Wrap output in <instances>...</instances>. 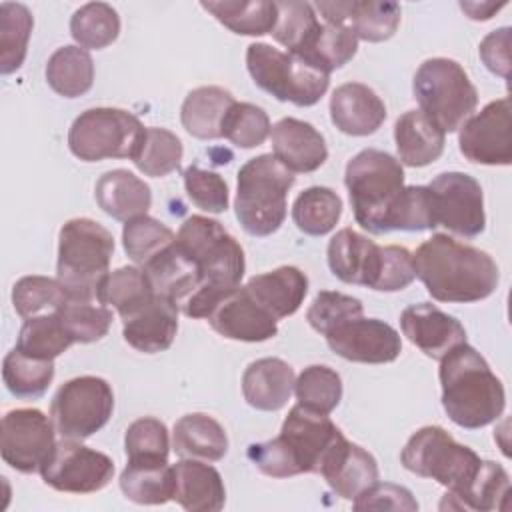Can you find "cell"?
I'll return each mask as SVG.
<instances>
[{"mask_svg": "<svg viewBox=\"0 0 512 512\" xmlns=\"http://www.w3.org/2000/svg\"><path fill=\"white\" fill-rule=\"evenodd\" d=\"M174 242L176 234L166 224L148 214L128 220L122 228L124 252L138 266H144Z\"/></svg>", "mask_w": 512, "mask_h": 512, "instance_id": "obj_47", "label": "cell"}, {"mask_svg": "<svg viewBox=\"0 0 512 512\" xmlns=\"http://www.w3.org/2000/svg\"><path fill=\"white\" fill-rule=\"evenodd\" d=\"M70 34L82 48H106L120 34V16L106 2H88L72 14Z\"/></svg>", "mask_w": 512, "mask_h": 512, "instance_id": "obj_44", "label": "cell"}, {"mask_svg": "<svg viewBox=\"0 0 512 512\" xmlns=\"http://www.w3.org/2000/svg\"><path fill=\"white\" fill-rule=\"evenodd\" d=\"M388 232H422L436 228L432 194L428 186H404L388 214Z\"/></svg>", "mask_w": 512, "mask_h": 512, "instance_id": "obj_50", "label": "cell"}, {"mask_svg": "<svg viewBox=\"0 0 512 512\" xmlns=\"http://www.w3.org/2000/svg\"><path fill=\"white\" fill-rule=\"evenodd\" d=\"M200 6L208 10L228 30L244 36L272 34L278 20L276 2H270V0H250V2L220 0V2H200Z\"/></svg>", "mask_w": 512, "mask_h": 512, "instance_id": "obj_38", "label": "cell"}, {"mask_svg": "<svg viewBox=\"0 0 512 512\" xmlns=\"http://www.w3.org/2000/svg\"><path fill=\"white\" fill-rule=\"evenodd\" d=\"M178 312L180 308L172 300L154 294L146 304L122 318V336L138 352H164L176 338Z\"/></svg>", "mask_w": 512, "mask_h": 512, "instance_id": "obj_22", "label": "cell"}, {"mask_svg": "<svg viewBox=\"0 0 512 512\" xmlns=\"http://www.w3.org/2000/svg\"><path fill=\"white\" fill-rule=\"evenodd\" d=\"M94 196L98 206L120 222L144 216L152 206L150 186L124 168L104 172L96 182Z\"/></svg>", "mask_w": 512, "mask_h": 512, "instance_id": "obj_30", "label": "cell"}, {"mask_svg": "<svg viewBox=\"0 0 512 512\" xmlns=\"http://www.w3.org/2000/svg\"><path fill=\"white\" fill-rule=\"evenodd\" d=\"M510 492L508 472L492 460H482L476 478L460 494H444L440 510H502Z\"/></svg>", "mask_w": 512, "mask_h": 512, "instance_id": "obj_36", "label": "cell"}, {"mask_svg": "<svg viewBox=\"0 0 512 512\" xmlns=\"http://www.w3.org/2000/svg\"><path fill=\"white\" fill-rule=\"evenodd\" d=\"M400 328L416 348L434 360H440L452 348L466 342L464 326L430 302L404 308L400 314Z\"/></svg>", "mask_w": 512, "mask_h": 512, "instance_id": "obj_20", "label": "cell"}, {"mask_svg": "<svg viewBox=\"0 0 512 512\" xmlns=\"http://www.w3.org/2000/svg\"><path fill=\"white\" fill-rule=\"evenodd\" d=\"M320 476L336 496L354 500L378 482V464L368 450L342 436L328 452L320 468Z\"/></svg>", "mask_w": 512, "mask_h": 512, "instance_id": "obj_23", "label": "cell"}, {"mask_svg": "<svg viewBox=\"0 0 512 512\" xmlns=\"http://www.w3.org/2000/svg\"><path fill=\"white\" fill-rule=\"evenodd\" d=\"M56 428L38 408H16L4 414L0 428L2 460L22 474L40 472L50 458Z\"/></svg>", "mask_w": 512, "mask_h": 512, "instance_id": "obj_14", "label": "cell"}, {"mask_svg": "<svg viewBox=\"0 0 512 512\" xmlns=\"http://www.w3.org/2000/svg\"><path fill=\"white\" fill-rule=\"evenodd\" d=\"M44 484L58 492L92 494L102 490L114 476V462L108 454L62 438L40 470Z\"/></svg>", "mask_w": 512, "mask_h": 512, "instance_id": "obj_13", "label": "cell"}, {"mask_svg": "<svg viewBox=\"0 0 512 512\" xmlns=\"http://www.w3.org/2000/svg\"><path fill=\"white\" fill-rule=\"evenodd\" d=\"M344 184L356 222L370 234H388V214L404 188L400 160L384 150H360L346 164Z\"/></svg>", "mask_w": 512, "mask_h": 512, "instance_id": "obj_6", "label": "cell"}, {"mask_svg": "<svg viewBox=\"0 0 512 512\" xmlns=\"http://www.w3.org/2000/svg\"><path fill=\"white\" fill-rule=\"evenodd\" d=\"M246 66L258 88L280 102H292L296 106H314L330 84V74L264 42L248 46Z\"/></svg>", "mask_w": 512, "mask_h": 512, "instance_id": "obj_11", "label": "cell"}, {"mask_svg": "<svg viewBox=\"0 0 512 512\" xmlns=\"http://www.w3.org/2000/svg\"><path fill=\"white\" fill-rule=\"evenodd\" d=\"M112 410V386L100 376H78L56 390L50 418L62 438L84 440L106 426Z\"/></svg>", "mask_w": 512, "mask_h": 512, "instance_id": "obj_12", "label": "cell"}, {"mask_svg": "<svg viewBox=\"0 0 512 512\" xmlns=\"http://www.w3.org/2000/svg\"><path fill=\"white\" fill-rule=\"evenodd\" d=\"M438 378L442 406L460 428L478 430L502 416L506 408L504 386L470 344H458L440 358Z\"/></svg>", "mask_w": 512, "mask_h": 512, "instance_id": "obj_3", "label": "cell"}, {"mask_svg": "<svg viewBox=\"0 0 512 512\" xmlns=\"http://www.w3.org/2000/svg\"><path fill=\"white\" fill-rule=\"evenodd\" d=\"M358 50V38L346 24L320 22L302 42V46L292 54L306 62L308 66L330 74L332 70L348 64Z\"/></svg>", "mask_w": 512, "mask_h": 512, "instance_id": "obj_32", "label": "cell"}, {"mask_svg": "<svg viewBox=\"0 0 512 512\" xmlns=\"http://www.w3.org/2000/svg\"><path fill=\"white\" fill-rule=\"evenodd\" d=\"M272 154L294 174L314 172L326 158L328 148L324 136L310 124L298 118H282L270 130Z\"/></svg>", "mask_w": 512, "mask_h": 512, "instance_id": "obj_25", "label": "cell"}, {"mask_svg": "<svg viewBox=\"0 0 512 512\" xmlns=\"http://www.w3.org/2000/svg\"><path fill=\"white\" fill-rule=\"evenodd\" d=\"M188 512H218L226 502V488L220 472L196 458H182L174 464V494Z\"/></svg>", "mask_w": 512, "mask_h": 512, "instance_id": "obj_27", "label": "cell"}, {"mask_svg": "<svg viewBox=\"0 0 512 512\" xmlns=\"http://www.w3.org/2000/svg\"><path fill=\"white\" fill-rule=\"evenodd\" d=\"M206 320L214 332L238 342H264L278 334V320L258 306L242 286L224 296Z\"/></svg>", "mask_w": 512, "mask_h": 512, "instance_id": "obj_19", "label": "cell"}, {"mask_svg": "<svg viewBox=\"0 0 512 512\" xmlns=\"http://www.w3.org/2000/svg\"><path fill=\"white\" fill-rule=\"evenodd\" d=\"M416 276L438 302L468 304L488 298L500 280L492 256L448 234H432L412 254Z\"/></svg>", "mask_w": 512, "mask_h": 512, "instance_id": "obj_1", "label": "cell"}, {"mask_svg": "<svg viewBox=\"0 0 512 512\" xmlns=\"http://www.w3.org/2000/svg\"><path fill=\"white\" fill-rule=\"evenodd\" d=\"M176 244L196 262L202 284L220 292H232L244 276V250L226 228L208 216L186 218L176 234Z\"/></svg>", "mask_w": 512, "mask_h": 512, "instance_id": "obj_9", "label": "cell"}, {"mask_svg": "<svg viewBox=\"0 0 512 512\" xmlns=\"http://www.w3.org/2000/svg\"><path fill=\"white\" fill-rule=\"evenodd\" d=\"M330 120L348 136H368L386 120V106L370 86L346 82L330 96Z\"/></svg>", "mask_w": 512, "mask_h": 512, "instance_id": "obj_24", "label": "cell"}, {"mask_svg": "<svg viewBox=\"0 0 512 512\" xmlns=\"http://www.w3.org/2000/svg\"><path fill=\"white\" fill-rule=\"evenodd\" d=\"M402 466L420 476L436 480L446 494H460L476 478L482 458L468 446L456 442L442 426H422L400 452Z\"/></svg>", "mask_w": 512, "mask_h": 512, "instance_id": "obj_7", "label": "cell"}, {"mask_svg": "<svg viewBox=\"0 0 512 512\" xmlns=\"http://www.w3.org/2000/svg\"><path fill=\"white\" fill-rule=\"evenodd\" d=\"M2 378L16 398H40L54 380V360L32 358L14 348L4 356Z\"/></svg>", "mask_w": 512, "mask_h": 512, "instance_id": "obj_42", "label": "cell"}, {"mask_svg": "<svg viewBox=\"0 0 512 512\" xmlns=\"http://www.w3.org/2000/svg\"><path fill=\"white\" fill-rule=\"evenodd\" d=\"M314 10L320 12L324 22L346 24L358 40L384 42L394 36L402 20V8L396 2L372 0H346V2H316Z\"/></svg>", "mask_w": 512, "mask_h": 512, "instance_id": "obj_18", "label": "cell"}, {"mask_svg": "<svg viewBox=\"0 0 512 512\" xmlns=\"http://www.w3.org/2000/svg\"><path fill=\"white\" fill-rule=\"evenodd\" d=\"M326 256L338 280L374 288L382 266V246L374 240L352 228H342L330 238Z\"/></svg>", "mask_w": 512, "mask_h": 512, "instance_id": "obj_21", "label": "cell"}, {"mask_svg": "<svg viewBox=\"0 0 512 512\" xmlns=\"http://www.w3.org/2000/svg\"><path fill=\"white\" fill-rule=\"evenodd\" d=\"M276 8L278 20L272 30V36L278 44L286 46L290 54H294L308 38V34L314 30V26L320 22V18L314 6L308 2H276Z\"/></svg>", "mask_w": 512, "mask_h": 512, "instance_id": "obj_54", "label": "cell"}, {"mask_svg": "<svg viewBox=\"0 0 512 512\" xmlns=\"http://www.w3.org/2000/svg\"><path fill=\"white\" fill-rule=\"evenodd\" d=\"M436 226H444L462 238L484 232V194L476 178L464 172H442L430 184Z\"/></svg>", "mask_w": 512, "mask_h": 512, "instance_id": "obj_15", "label": "cell"}, {"mask_svg": "<svg viewBox=\"0 0 512 512\" xmlns=\"http://www.w3.org/2000/svg\"><path fill=\"white\" fill-rule=\"evenodd\" d=\"M46 80L48 86L64 98L86 94L94 82V62L90 52L82 46L58 48L48 58Z\"/></svg>", "mask_w": 512, "mask_h": 512, "instance_id": "obj_37", "label": "cell"}, {"mask_svg": "<svg viewBox=\"0 0 512 512\" xmlns=\"http://www.w3.org/2000/svg\"><path fill=\"white\" fill-rule=\"evenodd\" d=\"M420 110L446 134L456 132L478 104L476 86L466 70L450 58L424 60L412 82Z\"/></svg>", "mask_w": 512, "mask_h": 512, "instance_id": "obj_8", "label": "cell"}, {"mask_svg": "<svg viewBox=\"0 0 512 512\" xmlns=\"http://www.w3.org/2000/svg\"><path fill=\"white\" fill-rule=\"evenodd\" d=\"M294 370L282 358H258L242 374L244 400L264 412H276L286 406L294 392Z\"/></svg>", "mask_w": 512, "mask_h": 512, "instance_id": "obj_28", "label": "cell"}, {"mask_svg": "<svg viewBox=\"0 0 512 512\" xmlns=\"http://www.w3.org/2000/svg\"><path fill=\"white\" fill-rule=\"evenodd\" d=\"M328 348L344 360L388 364L402 352L400 334L378 318H354L326 334Z\"/></svg>", "mask_w": 512, "mask_h": 512, "instance_id": "obj_17", "label": "cell"}, {"mask_svg": "<svg viewBox=\"0 0 512 512\" xmlns=\"http://www.w3.org/2000/svg\"><path fill=\"white\" fill-rule=\"evenodd\" d=\"M508 96L488 102L478 114L468 116L460 126L458 148L474 164L508 166L512 162Z\"/></svg>", "mask_w": 512, "mask_h": 512, "instance_id": "obj_16", "label": "cell"}, {"mask_svg": "<svg viewBox=\"0 0 512 512\" xmlns=\"http://www.w3.org/2000/svg\"><path fill=\"white\" fill-rule=\"evenodd\" d=\"M354 510H418V502L404 486L390 482H374L352 500Z\"/></svg>", "mask_w": 512, "mask_h": 512, "instance_id": "obj_57", "label": "cell"}, {"mask_svg": "<svg viewBox=\"0 0 512 512\" xmlns=\"http://www.w3.org/2000/svg\"><path fill=\"white\" fill-rule=\"evenodd\" d=\"M270 130V118L264 108L250 102H234L222 122V136L246 150L264 144Z\"/></svg>", "mask_w": 512, "mask_h": 512, "instance_id": "obj_51", "label": "cell"}, {"mask_svg": "<svg viewBox=\"0 0 512 512\" xmlns=\"http://www.w3.org/2000/svg\"><path fill=\"white\" fill-rule=\"evenodd\" d=\"M172 446L182 458L216 462L228 452V436L218 420L204 412H192L176 420Z\"/></svg>", "mask_w": 512, "mask_h": 512, "instance_id": "obj_33", "label": "cell"}, {"mask_svg": "<svg viewBox=\"0 0 512 512\" xmlns=\"http://www.w3.org/2000/svg\"><path fill=\"white\" fill-rule=\"evenodd\" d=\"M154 288L142 268L122 266L102 280L96 300L104 306H112L120 318H126L136 308L146 304L154 296Z\"/></svg>", "mask_w": 512, "mask_h": 512, "instance_id": "obj_40", "label": "cell"}, {"mask_svg": "<svg viewBox=\"0 0 512 512\" xmlns=\"http://www.w3.org/2000/svg\"><path fill=\"white\" fill-rule=\"evenodd\" d=\"M342 216V198L328 186H310L292 204L296 228L308 236H324Z\"/></svg>", "mask_w": 512, "mask_h": 512, "instance_id": "obj_39", "label": "cell"}, {"mask_svg": "<svg viewBox=\"0 0 512 512\" xmlns=\"http://www.w3.org/2000/svg\"><path fill=\"white\" fill-rule=\"evenodd\" d=\"M58 316L74 342L90 344L104 338L112 324V310L92 300H72L58 310Z\"/></svg>", "mask_w": 512, "mask_h": 512, "instance_id": "obj_49", "label": "cell"}, {"mask_svg": "<svg viewBox=\"0 0 512 512\" xmlns=\"http://www.w3.org/2000/svg\"><path fill=\"white\" fill-rule=\"evenodd\" d=\"M416 278L412 252L404 246H382V266L372 290L396 292L404 290Z\"/></svg>", "mask_w": 512, "mask_h": 512, "instance_id": "obj_56", "label": "cell"}, {"mask_svg": "<svg viewBox=\"0 0 512 512\" xmlns=\"http://www.w3.org/2000/svg\"><path fill=\"white\" fill-rule=\"evenodd\" d=\"M342 436V430L328 414L296 404L290 408L280 434L272 440L250 444L246 456L262 474L272 478L320 474L328 452Z\"/></svg>", "mask_w": 512, "mask_h": 512, "instance_id": "obj_2", "label": "cell"}, {"mask_svg": "<svg viewBox=\"0 0 512 512\" xmlns=\"http://www.w3.org/2000/svg\"><path fill=\"white\" fill-rule=\"evenodd\" d=\"M182 178L188 198L200 210L220 214L228 208V184L220 174L192 164L184 168Z\"/></svg>", "mask_w": 512, "mask_h": 512, "instance_id": "obj_55", "label": "cell"}, {"mask_svg": "<svg viewBox=\"0 0 512 512\" xmlns=\"http://www.w3.org/2000/svg\"><path fill=\"white\" fill-rule=\"evenodd\" d=\"M182 154H184L182 142L174 132L166 128L150 126L146 128L144 144L132 162L142 174L152 178H162L180 166Z\"/></svg>", "mask_w": 512, "mask_h": 512, "instance_id": "obj_48", "label": "cell"}, {"mask_svg": "<svg viewBox=\"0 0 512 512\" xmlns=\"http://www.w3.org/2000/svg\"><path fill=\"white\" fill-rule=\"evenodd\" d=\"M34 18L28 6L18 2L0 4V72H16L26 58Z\"/></svg>", "mask_w": 512, "mask_h": 512, "instance_id": "obj_41", "label": "cell"}, {"mask_svg": "<svg viewBox=\"0 0 512 512\" xmlns=\"http://www.w3.org/2000/svg\"><path fill=\"white\" fill-rule=\"evenodd\" d=\"M234 102L232 92L222 86L194 88L184 98L180 110L184 130L200 140L222 138V122Z\"/></svg>", "mask_w": 512, "mask_h": 512, "instance_id": "obj_34", "label": "cell"}, {"mask_svg": "<svg viewBox=\"0 0 512 512\" xmlns=\"http://www.w3.org/2000/svg\"><path fill=\"white\" fill-rule=\"evenodd\" d=\"M246 294L276 320L292 316L308 294V278L296 266H278L252 276L244 286Z\"/></svg>", "mask_w": 512, "mask_h": 512, "instance_id": "obj_26", "label": "cell"}, {"mask_svg": "<svg viewBox=\"0 0 512 512\" xmlns=\"http://www.w3.org/2000/svg\"><path fill=\"white\" fill-rule=\"evenodd\" d=\"M362 314H364V306L358 298L342 294V292L322 290L312 300V304L306 312V320L318 334L326 336L334 328L342 326L348 320L360 318Z\"/></svg>", "mask_w": 512, "mask_h": 512, "instance_id": "obj_52", "label": "cell"}, {"mask_svg": "<svg viewBox=\"0 0 512 512\" xmlns=\"http://www.w3.org/2000/svg\"><path fill=\"white\" fill-rule=\"evenodd\" d=\"M118 482L136 504H166L174 494V466L168 460H128Z\"/></svg>", "mask_w": 512, "mask_h": 512, "instance_id": "obj_35", "label": "cell"}, {"mask_svg": "<svg viewBox=\"0 0 512 512\" xmlns=\"http://www.w3.org/2000/svg\"><path fill=\"white\" fill-rule=\"evenodd\" d=\"M294 394L300 406L318 414H330L342 400V378L330 366L312 364L298 374Z\"/></svg>", "mask_w": 512, "mask_h": 512, "instance_id": "obj_45", "label": "cell"}, {"mask_svg": "<svg viewBox=\"0 0 512 512\" xmlns=\"http://www.w3.org/2000/svg\"><path fill=\"white\" fill-rule=\"evenodd\" d=\"M146 128L128 110L90 108L82 112L68 130V148L82 162L106 158L134 160L144 144Z\"/></svg>", "mask_w": 512, "mask_h": 512, "instance_id": "obj_10", "label": "cell"}, {"mask_svg": "<svg viewBox=\"0 0 512 512\" xmlns=\"http://www.w3.org/2000/svg\"><path fill=\"white\" fill-rule=\"evenodd\" d=\"M124 450L128 460H168L170 436L166 424L152 416L134 420L126 428Z\"/></svg>", "mask_w": 512, "mask_h": 512, "instance_id": "obj_53", "label": "cell"}, {"mask_svg": "<svg viewBox=\"0 0 512 512\" xmlns=\"http://www.w3.org/2000/svg\"><path fill=\"white\" fill-rule=\"evenodd\" d=\"M74 340L66 332L58 312L40 314L26 318L20 332L16 348L32 358L54 360L62 352H66Z\"/></svg>", "mask_w": 512, "mask_h": 512, "instance_id": "obj_43", "label": "cell"}, {"mask_svg": "<svg viewBox=\"0 0 512 512\" xmlns=\"http://www.w3.org/2000/svg\"><path fill=\"white\" fill-rule=\"evenodd\" d=\"M294 180L274 154H260L240 166L234 210L244 232L264 238L284 224L286 196Z\"/></svg>", "mask_w": 512, "mask_h": 512, "instance_id": "obj_5", "label": "cell"}, {"mask_svg": "<svg viewBox=\"0 0 512 512\" xmlns=\"http://www.w3.org/2000/svg\"><path fill=\"white\" fill-rule=\"evenodd\" d=\"M394 142L400 164L422 168L444 152V132L422 112L408 110L394 124Z\"/></svg>", "mask_w": 512, "mask_h": 512, "instance_id": "obj_31", "label": "cell"}, {"mask_svg": "<svg viewBox=\"0 0 512 512\" xmlns=\"http://www.w3.org/2000/svg\"><path fill=\"white\" fill-rule=\"evenodd\" d=\"M114 236L92 218H72L60 228L56 278L72 300H94L108 276Z\"/></svg>", "mask_w": 512, "mask_h": 512, "instance_id": "obj_4", "label": "cell"}, {"mask_svg": "<svg viewBox=\"0 0 512 512\" xmlns=\"http://www.w3.org/2000/svg\"><path fill=\"white\" fill-rule=\"evenodd\" d=\"M480 58L484 62V66L492 72L498 74L502 78H508V70H510V28H498L494 32H490L488 36H484V40L480 42Z\"/></svg>", "mask_w": 512, "mask_h": 512, "instance_id": "obj_58", "label": "cell"}, {"mask_svg": "<svg viewBox=\"0 0 512 512\" xmlns=\"http://www.w3.org/2000/svg\"><path fill=\"white\" fill-rule=\"evenodd\" d=\"M68 302V294L58 278L24 276L12 288V304L18 316L32 318L58 312Z\"/></svg>", "mask_w": 512, "mask_h": 512, "instance_id": "obj_46", "label": "cell"}, {"mask_svg": "<svg viewBox=\"0 0 512 512\" xmlns=\"http://www.w3.org/2000/svg\"><path fill=\"white\" fill-rule=\"evenodd\" d=\"M156 294L172 300L178 308L202 286L196 262L174 242L142 266Z\"/></svg>", "mask_w": 512, "mask_h": 512, "instance_id": "obj_29", "label": "cell"}, {"mask_svg": "<svg viewBox=\"0 0 512 512\" xmlns=\"http://www.w3.org/2000/svg\"><path fill=\"white\" fill-rule=\"evenodd\" d=\"M504 4H492V2H460V8L472 18V20H490L494 12H498Z\"/></svg>", "mask_w": 512, "mask_h": 512, "instance_id": "obj_59", "label": "cell"}]
</instances>
